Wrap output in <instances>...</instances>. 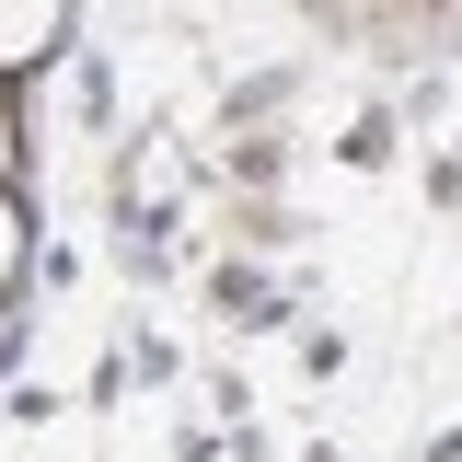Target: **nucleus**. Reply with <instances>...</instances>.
Returning a JSON list of instances; mask_svg holds the SVG:
<instances>
[{"instance_id": "f257e3e1", "label": "nucleus", "mask_w": 462, "mask_h": 462, "mask_svg": "<svg viewBox=\"0 0 462 462\" xmlns=\"http://www.w3.org/2000/svg\"><path fill=\"white\" fill-rule=\"evenodd\" d=\"M58 35V0H0V69H12V58H35Z\"/></svg>"}, {"instance_id": "f03ea898", "label": "nucleus", "mask_w": 462, "mask_h": 462, "mask_svg": "<svg viewBox=\"0 0 462 462\" xmlns=\"http://www.w3.org/2000/svg\"><path fill=\"white\" fill-rule=\"evenodd\" d=\"M12 266H23V220H12V197H0V289H12Z\"/></svg>"}]
</instances>
